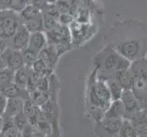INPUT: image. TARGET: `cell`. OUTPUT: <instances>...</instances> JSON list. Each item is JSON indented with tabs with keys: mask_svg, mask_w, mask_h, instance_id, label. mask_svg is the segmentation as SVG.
Masks as SVG:
<instances>
[{
	"mask_svg": "<svg viewBox=\"0 0 147 137\" xmlns=\"http://www.w3.org/2000/svg\"><path fill=\"white\" fill-rule=\"evenodd\" d=\"M130 70L134 76L131 91L143 110H147V58L131 62Z\"/></svg>",
	"mask_w": 147,
	"mask_h": 137,
	"instance_id": "obj_4",
	"label": "cell"
},
{
	"mask_svg": "<svg viewBox=\"0 0 147 137\" xmlns=\"http://www.w3.org/2000/svg\"><path fill=\"white\" fill-rule=\"evenodd\" d=\"M7 100L5 94L0 90V114L4 113V111L7 109Z\"/></svg>",
	"mask_w": 147,
	"mask_h": 137,
	"instance_id": "obj_27",
	"label": "cell"
},
{
	"mask_svg": "<svg viewBox=\"0 0 147 137\" xmlns=\"http://www.w3.org/2000/svg\"><path fill=\"white\" fill-rule=\"evenodd\" d=\"M93 68L97 72V77L103 82L113 78L115 72L127 70L131 62L121 55L109 45H105L93 57Z\"/></svg>",
	"mask_w": 147,
	"mask_h": 137,
	"instance_id": "obj_3",
	"label": "cell"
},
{
	"mask_svg": "<svg viewBox=\"0 0 147 137\" xmlns=\"http://www.w3.org/2000/svg\"><path fill=\"white\" fill-rule=\"evenodd\" d=\"M13 0H0V11L7 9H12Z\"/></svg>",
	"mask_w": 147,
	"mask_h": 137,
	"instance_id": "obj_28",
	"label": "cell"
},
{
	"mask_svg": "<svg viewBox=\"0 0 147 137\" xmlns=\"http://www.w3.org/2000/svg\"><path fill=\"white\" fill-rule=\"evenodd\" d=\"M121 100L123 103L124 107V117L123 119L130 120L133 116L137 113L138 111L143 110L140 105L139 101L135 97V95L131 91V90H123Z\"/></svg>",
	"mask_w": 147,
	"mask_h": 137,
	"instance_id": "obj_9",
	"label": "cell"
},
{
	"mask_svg": "<svg viewBox=\"0 0 147 137\" xmlns=\"http://www.w3.org/2000/svg\"><path fill=\"white\" fill-rule=\"evenodd\" d=\"M69 27L71 33L73 48L85 45L99 31V24L96 22L82 23L74 20Z\"/></svg>",
	"mask_w": 147,
	"mask_h": 137,
	"instance_id": "obj_5",
	"label": "cell"
},
{
	"mask_svg": "<svg viewBox=\"0 0 147 137\" xmlns=\"http://www.w3.org/2000/svg\"><path fill=\"white\" fill-rule=\"evenodd\" d=\"M25 26L28 28L30 32H38V31H45V26H44V19H43V12L29 21L23 23Z\"/></svg>",
	"mask_w": 147,
	"mask_h": 137,
	"instance_id": "obj_21",
	"label": "cell"
},
{
	"mask_svg": "<svg viewBox=\"0 0 147 137\" xmlns=\"http://www.w3.org/2000/svg\"><path fill=\"white\" fill-rule=\"evenodd\" d=\"M31 32L25 26V24H21L13 34V36L8 39V48H11L17 50H22L28 47L29 42V38Z\"/></svg>",
	"mask_w": 147,
	"mask_h": 137,
	"instance_id": "obj_10",
	"label": "cell"
},
{
	"mask_svg": "<svg viewBox=\"0 0 147 137\" xmlns=\"http://www.w3.org/2000/svg\"><path fill=\"white\" fill-rule=\"evenodd\" d=\"M104 117L114 118V119H123L124 107H123V103L121 99L111 101L109 108L105 111Z\"/></svg>",
	"mask_w": 147,
	"mask_h": 137,
	"instance_id": "obj_17",
	"label": "cell"
},
{
	"mask_svg": "<svg viewBox=\"0 0 147 137\" xmlns=\"http://www.w3.org/2000/svg\"><path fill=\"white\" fill-rule=\"evenodd\" d=\"M8 49V39L0 36V55H2Z\"/></svg>",
	"mask_w": 147,
	"mask_h": 137,
	"instance_id": "obj_29",
	"label": "cell"
},
{
	"mask_svg": "<svg viewBox=\"0 0 147 137\" xmlns=\"http://www.w3.org/2000/svg\"><path fill=\"white\" fill-rule=\"evenodd\" d=\"M66 1H68V2L74 7L76 6V5L78 4V2L80 1V0H66Z\"/></svg>",
	"mask_w": 147,
	"mask_h": 137,
	"instance_id": "obj_31",
	"label": "cell"
},
{
	"mask_svg": "<svg viewBox=\"0 0 147 137\" xmlns=\"http://www.w3.org/2000/svg\"><path fill=\"white\" fill-rule=\"evenodd\" d=\"M106 84H107L108 88H109V90L111 92V99L113 101H115V100H120L121 95H123V89L121 88V86L118 83V82L113 78H111L109 80H106Z\"/></svg>",
	"mask_w": 147,
	"mask_h": 137,
	"instance_id": "obj_20",
	"label": "cell"
},
{
	"mask_svg": "<svg viewBox=\"0 0 147 137\" xmlns=\"http://www.w3.org/2000/svg\"><path fill=\"white\" fill-rule=\"evenodd\" d=\"M86 97L89 111L96 121L104 117L105 111L111 105L113 99L105 82L97 77V72L93 68L87 82Z\"/></svg>",
	"mask_w": 147,
	"mask_h": 137,
	"instance_id": "obj_2",
	"label": "cell"
},
{
	"mask_svg": "<svg viewBox=\"0 0 147 137\" xmlns=\"http://www.w3.org/2000/svg\"><path fill=\"white\" fill-rule=\"evenodd\" d=\"M1 57L3 58L7 68L15 70V72L18 69L22 68L23 66H25L21 50H17L11 48H8L1 55Z\"/></svg>",
	"mask_w": 147,
	"mask_h": 137,
	"instance_id": "obj_11",
	"label": "cell"
},
{
	"mask_svg": "<svg viewBox=\"0 0 147 137\" xmlns=\"http://www.w3.org/2000/svg\"><path fill=\"white\" fill-rule=\"evenodd\" d=\"M114 79L117 80L118 83L121 86L124 90H131L134 82V76L131 73L130 68L127 70H118L114 74Z\"/></svg>",
	"mask_w": 147,
	"mask_h": 137,
	"instance_id": "obj_15",
	"label": "cell"
},
{
	"mask_svg": "<svg viewBox=\"0 0 147 137\" xmlns=\"http://www.w3.org/2000/svg\"><path fill=\"white\" fill-rule=\"evenodd\" d=\"M49 44H72V38L69 26L59 24L51 30L46 31Z\"/></svg>",
	"mask_w": 147,
	"mask_h": 137,
	"instance_id": "obj_8",
	"label": "cell"
},
{
	"mask_svg": "<svg viewBox=\"0 0 147 137\" xmlns=\"http://www.w3.org/2000/svg\"><path fill=\"white\" fill-rule=\"evenodd\" d=\"M42 12H43V10L39 7L30 3L24 8H22L20 11H18V13L22 23H26L29 21V20H31L35 18H37L38 16H39Z\"/></svg>",
	"mask_w": 147,
	"mask_h": 137,
	"instance_id": "obj_16",
	"label": "cell"
},
{
	"mask_svg": "<svg viewBox=\"0 0 147 137\" xmlns=\"http://www.w3.org/2000/svg\"><path fill=\"white\" fill-rule=\"evenodd\" d=\"M31 69L33 72H37L42 76H49L52 73V69L49 68V66L40 59H37V61L33 64Z\"/></svg>",
	"mask_w": 147,
	"mask_h": 137,
	"instance_id": "obj_24",
	"label": "cell"
},
{
	"mask_svg": "<svg viewBox=\"0 0 147 137\" xmlns=\"http://www.w3.org/2000/svg\"><path fill=\"white\" fill-rule=\"evenodd\" d=\"M139 137H147V110H141L130 119Z\"/></svg>",
	"mask_w": 147,
	"mask_h": 137,
	"instance_id": "obj_12",
	"label": "cell"
},
{
	"mask_svg": "<svg viewBox=\"0 0 147 137\" xmlns=\"http://www.w3.org/2000/svg\"><path fill=\"white\" fill-rule=\"evenodd\" d=\"M22 24L18 13L14 9L0 11V36L9 39Z\"/></svg>",
	"mask_w": 147,
	"mask_h": 137,
	"instance_id": "obj_6",
	"label": "cell"
},
{
	"mask_svg": "<svg viewBox=\"0 0 147 137\" xmlns=\"http://www.w3.org/2000/svg\"><path fill=\"white\" fill-rule=\"evenodd\" d=\"M118 137H139V135L130 120L123 119L121 129L119 131Z\"/></svg>",
	"mask_w": 147,
	"mask_h": 137,
	"instance_id": "obj_22",
	"label": "cell"
},
{
	"mask_svg": "<svg viewBox=\"0 0 147 137\" xmlns=\"http://www.w3.org/2000/svg\"><path fill=\"white\" fill-rule=\"evenodd\" d=\"M103 42L131 62L147 58V22L131 18L117 21L105 33Z\"/></svg>",
	"mask_w": 147,
	"mask_h": 137,
	"instance_id": "obj_1",
	"label": "cell"
},
{
	"mask_svg": "<svg viewBox=\"0 0 147 137\" xmlns=\"http://www.w3.org/2000/svg\"><path fill=\"white\" fill-rule=\"evenodd\" d=\"M46 4H56L58 0H44Z\"/></svg>",
	"mask_w": 147,
	"mask_h": 137,
	"instance_id": "obj_32",
	"label": "cell"
},
{
	"mask_svg": "<svg viewBox=\"0 0 147 137\" xmlns=\"http://www.w3.org/2000/svg\"><path fill=\"white\" fill-rule=\"evenodd\" d=\"M23 59H24V64L25 66L31 68L33 64L37 61V59H38V52L35 51L34 49H32L29 47H26L21 50Z\"/></svg>",
	"mask_w": 147,
	"mask_h": 137,
	"instance_id": "obj_23",
	"label": "cell"
},
{
	"mask_svg": "<svg viewBox=\"0 0 147 137\" xmlns=\"http://www.w3.org/2000/svg\"><path fill=\"white\" fill-rule=\"evenodd\" d=\"M0 90L5 94L6 97L8 98H22L21 94L24 92V89L19 87L18 85H17L15 82H11L9 84H7L0 87Z\"/></svg>",
	"mask_w": 147,
	"mask_h": 137,
	"instance_id": "obj_19",
	"label": "cell"
},
{
	"mask_svg": "<svg viewBox=\"0 0 147 137\" xmlns=\"http://www.w3.org/2000/svg\"><path fill=\"white\" fill-rule=\"evenodd\" d=\"M6 68H7V66L5 64V61H4L3 58L1 57V55H0V72H1L2 70H4Z\"/></svg>",
	"mask_w": 147,
	"mask_h": 137,
	"instance_id": "obj_30",
	"label": "cell"
},
{
	"mask_svg": "<svg viewBox=\"0 0 147 137\" xmlns=\"http://www.w3.org/2000/svg\"><path fill=\"white\" fill-rule=\"evenodd\" d=\"M38 59L43 60L49 68L53 70L54 66H56L60 57L58 55L57 51H56L52 46L48 44L47 47L38 53Z\"/></svg>",
	"mask_w": 147,
	"mask_h": 137,
	"instance_id": "obj_14",
	"label": "cell"
},
{
	"mask_svg": "<svg viewBox=\"0 0 147 137\" xmlns=\"http://www.w3.org/2000/svg\"><path fill=\"white\" fill-rule=\"evenodd\" d=\"M31 72H32V69L28 67V66H23L22 68L17 70L16 72H15L14 82L17 85H18L19 87L26 89Z\"/></svg>",
	"mask_w": 147,
	"mask_h": 137,
	"instance_id": "obj_18",
	"label": "cell"
},
{
	"mask_svg": "<svg viewBox=\"0 0 147 137\" xmlns=\"http://www.w3.org/2000/svg\"><path fill=\"white\" fill-rule=\"evenodd\" d=\"M123 119H114L103 117L97 121L96 133L100 137H118Z\"/></svg>",
	"mask_w": 147,
	"mask_h": 137,
	"instance_id": "obj_7",
	"label": "cell"
},
{
	"mask_svg": "<svg viewBox=\"0 0 147 137\" xmlns=\"http://www.w3.org/2000/svg\"><path fill=\"white\" fill-rule=\"evenodd\" d=\"M15 70H12L8 68H6L0 72V87L14 82Z\"/></svg>",
	"mask_w": 147,
	"mask_h": 137,
	"instance_id": "obj_25",
	"label": "cell"
},
{
	"mask_svg": "<svg viewBox=\"0 0 147 137\" xmlns=\"http://www.w3.org/2000/svg\"><path fill=\"white\" fill-rule=\"evenodd\" d=\"M48 46V37L45 31L32 32L30 34L28 47L31 48L35 51L40 52Z\"/></svg>",
	"mask_w": 147,
	"mask_h": 137,
	"instance_id": "obj_13",
	"label": "cell"
},
{
	"mask_svg": "<svg viewBox=\"0 0 147 137\" xmlns=\"http://www.w3.org/2000/svg\"><path fill=\"white\" fill-rule=\"evenodd\" d=\"M30 3H31V0H13L12 9H14L15 11L18 12Z\"/></svg>",
	"mask_w": 147,
	"mask_h": 137,
	"instance_id": "obj_26",
	"label": "cell"
}]
</instances>
